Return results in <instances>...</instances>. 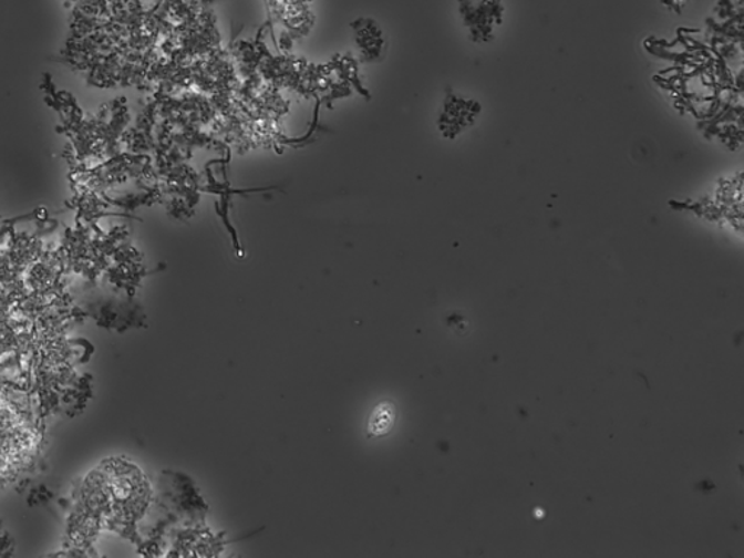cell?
I'll list each match as a JSON object with an SVG mask.
<instances>
[{"label":"cell","mask_w":744,"mask_h":558,"mask_svg":"<svg viewBox=\"0 0 744 558\" xmlns=\"http://www.w3.org/2000/svg\"><path fill=\"white\" fill-rule=\"evenodd\" d=\"M394 407L390 403H381L375 407L370 418L369 431L371 435L383 436L389 434L394 423Z\"/></svg>","instance_id":"6da1fadb"}]
</instances>
